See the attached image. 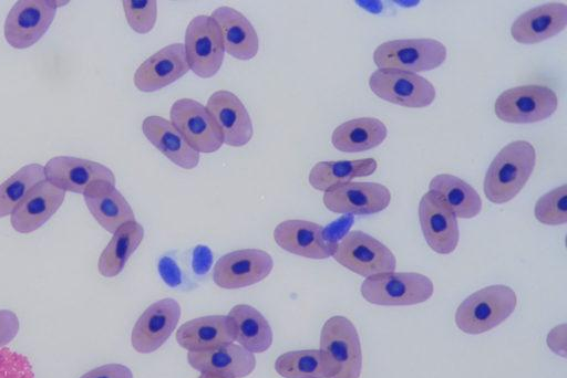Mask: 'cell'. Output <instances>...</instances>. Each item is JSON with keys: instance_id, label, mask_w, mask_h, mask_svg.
<instances>
[{"instance_id": "cell-39", "label": "cell", "mask_w": 567, "mask_h": 378, "mask_svg": "<svg viewBox=\"0 0 567 378\" xmlns=\"http://www.w3.org/2000/svg\"><path fill=\"white\" fill-rule=\"evenodd\" d=\"M548 347L561 357H566V324L553 328L547 336Z\"/></svg>"}, {"instance_id": "cell-7", "label": "cell", "mask_w": 567, "mask_h": 378, "mask_svg": "<svg viewBox=\"0 0 567 378\" xmlns=\"http://www.w3.org/2000/svg\"><path fill=\"white\" fill-rule=\"evenodd\" d=\"M184 49L189 70L200 78H210L221 67L225 48L218 24L210 15H196L185 31Z\"/></svg>"}, {"instance_id": "cell-2", "label": "cell", "mask_w": 567, "mask_h": 378, "mask_svg": "<svg viewBox=\"0 0 567 378\" xmlns=\"http://www.w3.org/2000/svg\"><path fill=\"white\" fill-rule=\"evenodd\" d=\"M516 305L517 296L512 287L503 284L485 286L458 305L455 324L465 334H483L505 322Z\"/></svg>"}, {"instance_id": "cell-16", "label": "cell", "mask_w": 567, "mask_h": 378, "mask_svg": "<svg viewBox=\"0 0 567 378\" xmlns=\"http://www.w3.org/2000/svg\"><path fill=\"white\" fill-rule=\"evenodd\" d=\"M419 220L427 245L439 254L452 253L460 240L456 216L434 192H425L419 203Z\"/></svg>"}, {"instance_id": "cell-3", "label": "cell", "mask_w": 567, "mask_h": 378, "mask_svg": "<svg viewBox=\"0 0 567 378\" xmlns=\"http://www.w3.org/2000/svg\"><path fill=\"white\" fill-rule=\"evenodd\" d=\"M320 353L327 378H360L362 349L353 323L341 315L328 318L320 333Z\"/></svg>"}, {"instance_id": "cell-40", "label": "cell", "mask_w": 567, "mask_h": 378, "mask_svg": "<svg viewBox=\"0 0 567 378\" xmlns=\"http://www.w3.org/2000/svg\"><path fill=\"white\" fill-rule=\"evenodd\" d=\"M163 280L171 286H175L179 283V271L175 263L171 259L164 258L161 260L158 265Z\"/></svg>"}, {"instance_id": "cell-1", "label": "cell", "mask_w": 567, "mask_h": 378, "mask_svg": "<svg viewBox=\"0 0 567 378\" xmlns=\"http://www.w3.org/2000/svg\"><path fill=\"white\" fill-rule=\"evenodd\" d=\"M535 164L536 151L530 143L514 140L507 144L494 157L486 171L485 197L496 204L511 201L528 181Z\"/></svg>"}, {"instance_id": "cell-41", "label": "cell", "mask_w": 567, "mask_h": 378, "mask_svg": "<svg viewBox=\"0 0 567 378\" xmlns=\"http://www.w3.org/2000/svg\"><path fill=\"white\" fill-rule=\"evenodd\" d=\"M212 262L210 251L206 246H197L194 252V270L197 273H205Z\"/></svg>"}, {"instance_id": "cell-17", "label": "cell", "mask_w": 567, "mask_h": 378, "mask_svg": "<svg viewBox=\"0 0 567 378\" xmlns=\"http://www.w3.org/2000/svg\"><path fill=\"white\" fill-rule=\"evenodd\" d=\"M45 179L63 191L83 193L95 181L115 185L113 171L106 166L83 158L56 156L44 166Z\"/></svg>"}, {"instance_id": "cell-26", "label": "cell", "mask_w": 567, "mask_h": 378, "mask_svg": "<svg viewBox=\"0 0 567 378\" xmlns=\"http://www.w3.org/2000/svg\"><path fill=\"white\" fill-rule=\"evenodd\" d=\"M178 345L188 351H204L234 342L227 316L208 315L185 322L176 332Z\"/></svg>"}, {"instance_id": "cell-38", "label": "cell", "mask_w": 567, "mask_h": 378, "mask_svg": "<svg viewBox=\"0 0 567 378\" xmlns=\"http://www.w3.org/2000/svg\"><path fill=\"white\" fill-rule=\"evenodd\" d=\"M80 378H133V374L122 364H106L89 370Z\"/></svg>"}, {"instance_id": "cell-4", "label": "cell", "mask_w": 567, "mask_h": 378, "mask_svg": "<svg viewBox=\"0 0 567 378\" xmlns=\"http://www.w3.org/2000/svg\"><path fill=\"white\" fill-rule=\"evenodd\" d=\"M362 297L380 306H410L426 302L434 293L433 282L416 272H386L367 277Z\"/></svg>"}, {"instance_id": "cell-14", "label": "cell", "mask_w": 567, "mask_h": 378, "mask_svg": "<svg viewBox=\"0 0 567 378\" xmlns=\"http://www.w3.org/2000/svg\"><path fill=\"white\" fill-rule=\"evenodd\" d=\"M181 313V305L171 297L151 304L137 318L132 329L133 348L141 354L157 350L176 328Z\"/></svg>"}, {"instance_id": "cell-34", "label": "cell", "mask_w": 567, "mask_h": 378, "mask_svg": "<svg viewBox=\"0 0 567 378\" xmlns=\"http://www.w3.org/2000/svg\"><path fill=\"white\" fill-rule=\"evenodd\" d=\"M534 214L543 224H565L567 222V186L561 185L543 195L536 201Z\"/></svg>"}, {"instance_id": "cell-31", "label": "cell", "mask_w": 567, "mask_h": 378, "mask_svg": "<svg viewBox=\"0 0 567 378\" xmlns=\"http://www.w3.org/2000/svg\"><path fill=\"white\" fill-rule=\"evenodd\" d=\"M377 167L378 164L373 158L319 161L311 168L308 180L313 189L327 191L354 178L370 176Z\"/></svg>"}, {"instance_id": "cell-18", "label": "cell", "mask_w": 567, "mask_h": 378, "mask_svg": "<svg viewBox=\"0 0 567 378\" xmlns=\"http://www.w3.org/2000/svg\"><path fill=\"white\" fill-rule=\"evenodd\" d=\"M206 108L218 126L224 144L243 147L254 134L252 122L244 103L229 91L219 90L207 99Z\"/></svg>"}, {"instance_id": "cell-19", "label": "cell", "mask_w": 567, "mask_h": 378, "mask_svg": "<svg viewBox=\"0 0 567 378\" xmlns=\"http://www.w3.org/2000/svg\"><path fill=\"white\" fill-rule=\"evenodd\" d=\"M189 71L183 43H172L147 57L134 73L141 92H156L176 82Z\"/></svg>"}, {"instance_id": "cell-12", "label": "cell", "mask_w": 567, "mask_h": 378, "mask_svg": "<svg viewBox=\"0 0 567 378\" xmlns=\"http://www.w3.org/2000/svg\"><path fill=\"white\" fill-rule=\"evenodd\" d=\"M272 267V258L264 250H236L217 260L213 269V280L220 288H243L265 280Z\"/></svg>"}, {"instance_id": "cell-29", "label": "cell", "mask_w": 567, "mask_h": 378, "mask_svg": "<svg viewBox=\"0 0 567 378\" xmlns=\"http://www.w3.org/2000/svg\"><path fill=\"white\" fill-rule=\"evenodd\" d=\"M143 238L144 228L136 220L121 225L99 258V273L104 277L118 275Z\"/></svg>"}, {"instance_id": "cell-36", "label": "cell", "mask_w": 567, "mask_h": 378, "mask_svg": "<svg viewBox=\"0 0 567 378\" xmlns=\"http://www.w3.org/2000/svg\"><path fill=\"white\" fill-rule=\"evenodd\" d=\"M0 378H35L27 356L7 347L0 348Z\"/></svg>"}, {"instance_id": "cell-42", "label": "cell", "mask_w": 567, "mask_h": 378, "mask_svg": "<svg viewBox=\"0 0 567 378\" xmlns=\"http://www.w3.org/2000/svg\"><path fill=\"white\" fill-rule=\"evenodd\" d=\"M198 378H225V377H220V376H216V375L207 374V372H202Z\"/></svg>"}, {"instance_id": "cell-15", "label": "cell", "mask_w": 567, "mask_h": 378, "mask_svg": "<svg viewBox=\"0 0 567 378\" xmlns=\"http://www.w3.org/2000/svg\"><path fill=\"white\" fill-rule=\"evenodd\" d=\"M274 239L282 250L312 260L332 256L337 244L328 239L322 225L300 219L285 220L277 224Z\"/></svg>"}, {"instance_id": "cell-22", "label": "cell", "mask_w": 567, "mask_h": 378, "mask_svg": "<svg viewBox=\"0 0 567 378\" xmlns=\"http://www.w3.org/2000/svg\"><path fill=\"white\" fill-rule=\"evenodd\" d=\"M567 25V6L550 2L522 13L511 27L512 38L522 44H535L555 36Z\"/></svg>"}, {"instance_id": "cell-8", "label": "cell", "mask_w": 567, "mask_h": 378, "mask_svg": "<svg viewBox=\"0 0 567 378\" xmlns=\"http://www.w3.org/2000/svg\"><path fill=\"white\" fill-rule=\"evenodd\" d=\"M556 93L543 85H520L502 92L495 101L497 118L512 124H530L550 117L557 109Z\"/></svg>"}, {"instance_id": "cell-35", "label": "cell", "mask_w": 567, "mask_h": 378, "mask_svg": "<svg viewBox=\"0 0 567 378\" xmlns=\"http://www.w3.org/2000/svg\"><path fill=\"white\" fill-rule=\"evenodd\" d=\"M128 25L137 33H148L157 19V1L125 0L122 2Z\"/></svg>"}, {"instance_id": "cell-5", "label": "cell", "mask_w": 567, "mask_h": 378, "mask_svg": "<svg viewBox=\"0 0 567 378\" xmlns=\"http://www.w3.org/2000/svg\"><path fill=\"white\" fill-rule=\"evenodd\" d=\"M446 59L445 45L431 38L386 41L373 52L379 69L426 72L442 65Z\"/></svg>"}, {"instance_id": "cell-27", "label": "cell", "mask_w": 567, "mask_h": 378, "mask_svg": "<svg viewBox=\"0 0 567 378\" xmlns=\"http://www.w3.org/2000/svg\"><path fill=\"white\" fill-rule=\"evenodd\" d=\"M234 340L252 354L268 350L272 344V330L265 316L247 304L235 305L228 313Z\"/></svg>"}, {"instance_id": "cell-21", "label": "cell", "mask_w": 567, "mask_h": 378, "mask_svg": "<svg viewBox=\"0 0 567 378\" xmlns=\"http://www.w3.org/2000/svg\"><path fill=\"white\" fill-rule=\"evenodd\" d=\"M187 361L195 370L225 378H244L256 368L255 355L229 343L204 351H188Z\"/></svg>"}, {"instance_id": "cell-20", "label": "cell", "mask_w": 567, "mask_h": 378, "mask_svg": "<svg viewBox=\"0 0 567 378\" xmlns=\"http://www.w3.org/2000/svg\"><path fill=\"white\" fill-rule=\"evenodd\" d=\"M65 191L47 179L34 186L10 214L12 228L30 233L42 227L62 206Z\"/></svg>"}, {"instance_id": "cell-10", "label": "cell", "mask_w": 567, "mask_h": 378, "mask_svg": "<svg viewBox=\"0 0 567 378\" xmlns=\"http://www.w3.org/2000/svg\"><path fill=\"white\" fill-rule=\"evenodd\" d=\"M370 90L395 105L422 108L435 99L433 84L417 73L395 69H378L369 77Z\"/></svg>"}, {"instance_id": "cell-33", "label": "cell", "mask_w": 567, "mask_h": 378, "mask_svg": "<svg viewBox=\"0 0 567 378\" xmlns=\"http://www.w3.org/2000/svg\"><path fill=\"white\" fill-rule=\"evenodd\" d=\"M275 369L284 378H327V370L319 349L292 350L281 354Z\"/></svg>"}, {"instance_id": "cell-13", "label": "cell", "mask_w": 567, "mask_h": 378, "mask_svg": "<svg viewBox=\"0 0 567 378\" xmlns=\"http://www.w3.org/2000/svg\"><path fill=\"white\" fill-rule=\"evenodd\" d=\"M322 201L334 213L367 216L386 209L391 192L378 182L349 181L324 191Z\"/></svg>"}, {"instance_id": "cell-23", "label": "cell", "mask_w": 567, "mask_h": 378, "mask_svg": "<svg viewBox=\"0 0 567 378\" xmlns=\"http://www.w3.org/2000/svg\"><path fill=\"white\" fill-rule=\"evenodd\" d=\"M82 195L90 213L107 232L114 233L124 223L135 221L132 207L115 185L95 181Z\"/></svg>"}, {"instance_id": "cell-11", "label": "cell", "mask_w": 567, "mask_h": 378, "mask_svg": "<svg viewBox=\"0 0 567 378\" xmlns=\"http://www.w3.org/2000/svg\"><path fill=\"white\" fill-rule=\"evenodd\" d=\"M169 118L197 153H215L224 144L221 133L206 106L195 99L184 97L175 101L171 106Z\"/></svg>"}, {"instance_id": "cell-25", "label": "cell", "mask_w": 567, "mask_h": 378, "mask_svg": "<svg viewBox=\"0 0 567 378\" xmlns=\"http://www.w3.org/2000/svg\"><path fill=\"white\" fill-rule=\"evenodd\" d=\"M146 139L173 164L183 169H194L199 162V153L194 150L171 120L147 116L142 124Z\"/></svg>"}, {"instance_id": "cell-24", "label": "cell", "mask_w": 567, "mask_h": 378, "mask_svg": "<svg viewBox=\"0 0 567 378\" xmlns=\"http://www.w3.org/2000/svg\"><path fill=\"white\" fill-rule=\"evenodd\" d=\"M210 17L219 27L226 53L240 61L256 56L259 49L258 34L241 12L221 6L215 9Z\"/></svg>"}, {"instance_id": "cell-28", "label": "cell", "mask_w": 567, "mask_h": 378, "mask_svg": "<svg viewBox=\"0 0 567 378\" xmlns=\"http://www.w3.org/2000/svg\"><path fill=\"white\" fill-rule=\"evenodd\" d=\"M386 126L374 117L347 120L334 128L331 143L343 153H360L381 145L386 138Z\"/></svg>"}, {"instance_id": "cell-37", "label": "cell", "mask_w": 567, "mask_h": 378, "mask_svg": "<svg viewBox=\"0 0 567 378\" xmlns=\"http://www.w3.org/2000/svg\"><path fill=\"white\" fill-rule=\"evenodd\" d=\"M19 328L18 316L12 311L0 309V348L14 339Z\"/></svg>"}, {"instance_id": "cell-30", "label": "cell", "mask_w": 567, "mask_h": 378, "mask_svg": "<svg viewBox=\"0 0 567 378\" xmlns=\"http://www.w3.org/2000/svg\"><path fill=\"white\" fill-rule=\"evenodd\" d=\"M429 191L436 193L456 218L472 219L482 210L477 191L456 176L436 175L430 181Z\"/></svg>"}, {"instance_id": "cell-32", "label": "cell", "mask_w": 567, "mask_h": 378, "mask_svg": "<svg viewBox=\"0 0 567 378\" xmlns=\"http://www.w3.org/2000/svg\"><path fill=\"white\" fill-rule=\"evenodd\" d=\"M43 180L44 166L29 164L0 183V218L10 216L29 191Z\"/></svg>"}, {"instance_id": "cell-9", "label": "cell", "mask_w": 567, "mask_h": 378, "mask_svg": "<svg viewBox=\"0 0 567 378\" xmlns=\"http://www.w3.org/2000/svg\"><path fill=\"white\" fill-rule=\"evenodd\" d=\"M48 0H19L10 9L3 33L14 49L23 50L35 44L54 20L59 4Z\"/></svg>"}, {"instance_id": "cell-6", "label": "cell", "mask_w": 567, "mask_h": 378, "mask_svg": "<svg viewBox=\"0 0 567 378\" xmlns=\"http://www.w3.org/2000/svg\"><path fill=\"white\" fill-rule=\"evenodd\" d=\"M332 258L349 271L369 277L394 272L396 259L393 252L372 235L353 230L336 244Z\"/></svg>"}]
</instances>
